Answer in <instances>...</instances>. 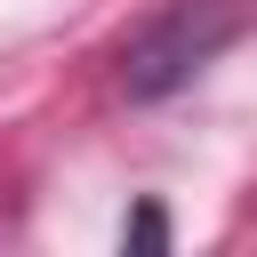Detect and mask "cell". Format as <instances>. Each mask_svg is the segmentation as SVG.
Returning a JSON list of instances; mask_svg holds the SVG:
<instances>
[{
    "mask_svg": "<svg viewBox=\"0 0 257 257\" xmlns=\"http://www.w3.org/2000/svg\"><path fill=\"white\" fill-rule=\"evenodd\" d=\"M241 32V0H177L169 16H153L128 48V96H161L177 80H193L225 40Z\"/></svg>",
    "mask_w": 257,
    "mask_h": 257,
    "instance_id": "6da1fadb",
    "label": "cell"
},
{
    "mask_svg": "<svg viewBox=\"0 0 257 257\" xmlns=\"http://www.w3.org/2000/svg\"><path fill=\"white\" fill-rule=\"evenodd\" d=\"M128 241H137V249H161V241H169L161 209H137V217H128Z\"/></svg>",
    "mask_w": 257,
    "mask_h": 257,
    "instance_id": "7a4b0ae2",
    "label": "cell"
}]
</instances>
